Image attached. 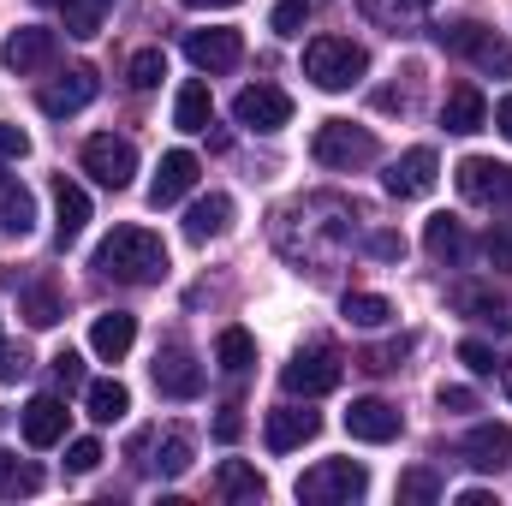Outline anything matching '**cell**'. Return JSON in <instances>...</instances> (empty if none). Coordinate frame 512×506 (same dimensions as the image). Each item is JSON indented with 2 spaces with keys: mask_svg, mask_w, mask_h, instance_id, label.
<instances>
[{
  "mask_svg": "<svg viewBox=\"0 0 512 506\" xmlns=\"http://www.w3.org/2000/svg\"><path fill=\"white\" fill-rule=\"evenodd\" d=\"M90 262H96V274H108V280L149 286V280L167 274V245H161V233H149V227H114V233L96 245Z\"/></svg>",
  "mask_w": 512,
  "mask_h": 506,
  "instance_id": "cell-1",
  "label": "cell"
},
{
  "mask_svg": "<svg viewBox=\"0 0 512 506\" xmlns=\"http://www.w3.org/2000/svg\"><path fill=\"white\" fill-rule=\"evenodd\" d=\"M364 72H370V54H364V42H352V36H316V42L304 48V78H310L316 90H352Z\"/></svg>",
  "mask_w": 512,
  "mask_h": 506,
  "instance_id": "cell-2",
  "label": "cell"
},
{
  "mask_svg": "<svg viewBox=\"0 0 512 506\" xmlns=\"http://www.w3.org/2000/svg\"><path fill=\"white\" fill-rule=\"evenodd\" d=\"M364 489H370V471L358 459H322V465H310L298 477V501L304 506H352L364 501Z\"/></svg>",
  "mask_w": 512,
  "mask_h": 506,
  "instance_id": "cell-3",
  "label": "cell"
},
{
  "mask_svg": "<svg viewBox=\"0 0 512 506\" xmlns=\"http://www.w3.org/2000/svg\"><path fill=\"white\" fill-rule=\"evenodd\" d=\"M310 155L322 167H334V173H352V167L376 161V131L352 126V120H328V126H316V137H310Z\"/></svg>",
  "mask_w": 512,
  "mask_h": 506,
  "instance_id": "cell-4",
  "label": "cell"
},
{
  "mask_svg": "<svg viewBox=\"0 0 512 506\" xmlns=\"http://www.w3.org/2000/svg\"><path fill=\"white\" fill-rule=\"evenodd\" d=\"M435 42H441L447 54H459V60L483 66V72L512 78V42H507V36H495V30H483V24H441V30H435Z\"/></svg>",
  "mask_w": 512,
  "mask_h": 506,
  "instance_id": "cell-5",
  "label": "cell"
},
{
  "mask_svg": "<svg viewBox=\"0 0 512 506\" xmlns=\"http://www.w3.org/2000/svg\"><path fill=\"white\" fill-rule=\"evenodd\" d=\"M84 173L96 185H108V191H126L131 173H137V149H131L126 137H114V131H96L84 143Z\"/></svg>",
  "mask_w": 512,
  "mask_h": 506,
  "instance_id": "cell-6",
  "label": "cell"
},
{
  "mask_svg": "<svg viewBox=\"0 0 512 506\" xmlns=\"http://www.w3.org/2000/svg\"><path fill=\"white\" fill-rule=\"evenodd\" d=\"M459 191H465V203L501 209V203H512V167L495 161V155H465L459 161Z\"/></svg>",
  "mask_w": 512,
  "mask_h": 506,
  "instance_id": "cell-7",
  "label": "cell"
},
{
  "mask_svg": "<svg viewBox=\"0 0 512 506\" xmlns=\"http://www.w3.org/2000/svg\"><path fill=\"white\" fill-rule=\"evenodd\" d=\"M435 179H441V161H435V149H429V143L405 149V155H399V161L382 173L387 197H399V203H411V197H429V191H435Z\"/></svg>",
  "mask_w": 512,
  "mask_h": 506,
  "instance_id": "cell-8",
  "label": "cell"
},
{
  "mask_svg": "<svg viewBox=\"0 0 512 506\" xmlns=\"http://www.w3.org/2000/svg\"><path fill=\"white\" fill-rule=\"evenodd\" d=\"M233 120L245 131H280V126H292V96L280 84H251V90H239Z\"/></svg>",
  "mask_w": 512,
  "mask_h": 506,
  "instance_id": "cell-9",
  "label": "cell"
},
{
  "mask_svg": "<svg viewBox=\"0 0 512 506\" xmlns=\"http://www.w3.org/2000/svg\"><path fill=\"white\" fill-rule=\"evenodd\" d=\"M185 60L197 72H233L245 60V36L239 30H191L185 36Z\"/></svg>",
  "mask_w": 512,
  "mask_h": 506,
  "instance_id": "cell-10",
  "label": "cell"
},
{
  "mask_svg": "<svg viewBox=\"0 0 512 506\" xmlns=\"http://www.w3.org/2000/svg\"><path fill=\"white\" fill-rule=\"evenodd\" d=\"M54 48H60V42H54V30H42V24H24V30H12V36H6V48H0V66L24 78V72H42V66H54Z\"/></svg>",
  "mask_w": 512,
  "mask_h": 506,
  "instance_id": "cell-11",
  "label": "cell"
},
{
  "mask_svg": "<svg viewBox=\"0 0 512 506\" xmlns=\"http://www.w3.org/2000/svg\"><path fill=\"white\" fill-rule=\"evenodd\" d=\"M96 90H102V84H96V72H90V66H72L66 78H54V84L36 96V108H42L48 120H66V114L90 108V102H96Z\"/></svg>",
  "mask_w": 512,
  "mask_h": 506,
  "instance_id": "cell-12",
  "label": "cell"
},
{
  "mask_svg": "<svg viewBox=\"0 0 512 506\" xmlns=\"http://www.w3.org/2000/svg\"><path fill=\"white\" fill-rule=\"evenodd\" d=\"M280 381H286V393H304V399L334 393V387H340V358H334V352H298V358L280 370Z\"/></svg>",
  "mask_w": 512,
  "mask_h": 506,
  "instance_id": "cell-13",
  "label": "cell"
},
{
  "mask_svg": "<svg viewBox=\"0 0 512 506\" xmlns=\"http://www.w3.org/2000/svg\"><path fill=\"white\" fill-rule=\"evenodd\" d=\"M447 298H453V310H459V316H471V322H483V328H495V334H512V304L495 292V286L465 280V286H453Z\"/></svg>",
  "mask_w": 512,
  "mask_h": 506,
  "instance_id": "cell-14",
  "label": "cell"
},
{
  "mask_svg": "<svg viewBox=\"0 0 512 506\" xmlns=\"http://www.w3.org/2000/svg\"><path fill=\"white\" fill-rule=\"evenodd\" d=\"M155 387L167 399H197L203 393V364L185 346H167V352H155Z\"/></svg>",
  "mask_w": 512,
  "mask_h": 506,
  "instance_id": "cell-15",
  "label": "cell"
},
{
  "mask_svg": "<svg viewBox=\"0 0 512 506\" xmlns=\"http://www.w3.org/2000/svg\"><path fill=\"white\" fill-rule=\"evenodd\" d=\"M399 429H405V423H399V411H393L387 399H352V411H346V435H352V441L387 447Z\"/></svg>",
  "mask_w": 512,
  "mask_h": 506,
  "instance_id": "cell-16",
  "label": "cell"
},
{
  "mask_svg": "<svg viewBox=\"0 0 512 506\" xmlns=\"http://www.w3.org/2000/svg\"><path fill=\"white\" fill-rule=\"evenodd\" d=\"M316 429H322V417H316V411L280 405V411H268V423H262V441H268V453H298V447H304Z\"/></svg>",
  "mask_w": 512,
  "mask_h": 506,
  "instance_id": "cell-17",
  "label": "cell"
},
{
  "mask_svg": "<svg viewBox=\"0 0 512 506\" xmlns=\"http://www.w3.org/2000/svg\"><path fill=\"white\" fill-rule=\"evenodd\" d=\"M197 173H203V167H197L191 149H167V155H161V173H155V185H149V203H155V209L179 203V197L197 185Z\"/></svg>",
  "mask_w": 512,
  "mask_h": 506,
  "instance_id": "cell-18",
  "label": "cell"
},
{
  "mask_svg": "<svg viewBox=\"0 0 512 506\" xmlns=\"http://www.w3.org/2000/svg\"><path fill=\"white\" fill-rule=\"evenodd\" d=\"M459 453H465V465H471V471H501V465L512 459V429H507V423H477V429L465 435V447H459Z\"/></svg>",
  "mask_w": 512,
  "mask_h": 506,
  "instance_id": "cell-19",
  "label": "cell"
},
{
  "mask_svg": "<svg viewBox=\"0 0 512 506\" xmlns=\"http://www.w3.org/2000/svg\"><path fill=\"white\" fill-rule=\"evenodd\" d=\"M90 227V197H84V185H72L66 173L54 179V239H60V251L78 239Z\"/></svg>",
  "mask_w": 512,
  "mask_h": 506,
  "instance_id": "cell-20",
  "label": "cell"
},
{
  "mask_svg": "<svg viewBox=\"0 0 512 506\" xmlns=\"http://www.w3.org/2000/svg\"><path fill=\"white\" fill-rule=\"evenodd\" d=\"M441 126L459 131V137H471V131L489 126V102H483V90H477V84H453L447 102H441Z\"/></svg>",
  "mask_w": 512,
  "mask_h": 506,
  "instance_id": "cell-21",
  "label": "cell"
},
{
  "mask_svg": "<svg viewBox=\"0 0 512 506\" xmlns=\"http://www.w3.org/2000/svg\"><path fill=\"white\" fill-rule=\"evenodd\" d=\"M131 346H137V316H126V310L96 316V328H90V352H96L102 364H120Z\"/></svg>",
  "mask_w": 512,
  "mask_h": 506,
  "instance_id": "cell-22",
  "label": "cell"
},
{
  "mask_svg": "<svg viewBox=\"0 0 512 506\" xmlns=\"http://www.w3.org/2000/svg\"><path fill=\"white\" fill-rule=\"evenodd\" d=\"M66 435V405L54 399V393H36L30 405H24V441L30 447H54Z\"/></svg>",
  "mask_w": 512,
  "mask_h": 506,
  "instance_id": "cell-23",
  "label": "cell"
},
{
  "mask_svg": "<svg viewBox=\"0 0 512 506\" xmlns=\"http://www.w3.org/2000/svg\"><path fill=\"white\" fill-rule=\"evenodd\" d=\"M233 227V197H203V203H191V215H185V239L191 245H209V239H221Z\"/></svg>",
  "mask_w": 512,
  "mask_h": 506,
  "instance_id": "cell-24",
  "label": "cell"
},
{
  "mask_svg": "<svg viewBox=\"0 0 512 506\" xmlns=\"http://www.w3.org/2000/svg\"><path fill=\"white\" fill-rule=\"evenodd\" d=\"M30 227H36V197H30V185L0 179V233H6V239H24Z\"/></svg>",
  "mask_w": 512,
  "mask_h": 506,
  "instance_id": "cell-25",
  "label": "cell"
},
{
  "mask_svg": "<svg viewBox=\"0 0 512 506\" xmlns=\"http://www.w3.org/2000/svg\"><path fill=\"white\" fill-rule=\"evenodd\" d=\"M423 245L435 262H447V268H459L465 256H471V233H465V221H453V215H435L429 221V233H423Z\"/></svg>",
  "mask_w": 512,
  "mask_h": 506,
  "instance_id": "cell-26",
  "label": "cell"
},
{
  "mask_svg": "<svg viewBox=\"0 0 512 506\" xmlns=\"http://www.w3.org/2000/svg\"><path fill=\"white\" fill-rule=\"evenodd\" d=\"M215 495H221V501H233V506H245V501H262V495H268V483H262V471H256V465L227 459V465L215 471Z\"/></svg>",
  "mask_w": 512,
  "mask_h": 506,
  "instance_id": "cell-27",
  "label": "cell"
},
{
  "mask_svg": "<svg viewBox=\"0 0 512 506\" xmlns=\"http://www.w3.org/2000/svg\"><path fill=\"white\" fill-rule=\"evenodd\" d=\"M209 114H215L209 84H203V78L179 84V96H173V126H179V131H209Z\"/></svg>",
  "mask_w": 512,
  "mask_h": 506,
  "instance_id": "cell-28",
  "label": "cell"
},
{
  "mask_svg": "<svg viewBox=\"0 0 512 506\" xmlns=\"http://www.w3.org/2000/svg\"><path fill=\"white\" fill-rule=\"evenodd\" d=\"M84 405H90L96 423H120L131 411V393H126V381L102 376V381H84Z\"/></svg>",
  "mask_w": 512,
  "mask_h": 506,
  "instance_id": "cell-29",
  "label": "cell"
},
{
  "mask_svg": "<svg viewBox=\"0 0 512 506\" xmlns=\"http://www.w3.org/2000/svg\"><path fill=\"white\" fill-rule=\"evenodd\" d=\"M54 6H60V18H66V36L90 42V36L102 30V18H108L114 0H54Z\"/></svg>",
  "mask_w": 512,
  "mask_h": 506,
  "instance_id": "cell-30",
  "label": "cell"
},
{
  "mask_svg": "<svg viewBox=\"0 0 512 506\" xmlns=\"http://www.w3.org/2000/svg\"><path fill=\"white\" fill-rule=\"evenodd\" d=\"M215 364L227 370V376H245L256 364V340L245 328H221V340H215Z\"/></svg>",
  "mask_w": 512,
  "mask_h": 506,
  "instance_id": "cell-31",
  "label": "cell"
},
{
  "mask_svg": "<svg viewBox=\"0 0 512 506\" xmlns=\"http://www.w3.org/2000/svg\"><path fill=\"white\" fill-rule=\"evenodd\" d=\"M340 310H346L352 328H387V322H393V304H387L382 292H346Z\"/></svg>",
  "mask_w": 512,
  "mask_h": 506,
  "instance_id": "cell-32",
  "label": "cell"
},
{
  "mask_svg": "<svg viewBox=\"0 0 512 506\" xmlns=\"http://www.w3.org/2000/svg\"><path fill=\"white\" fill-rule=\"evenodd\" d=\"M36 489H42V471H36L30 459H12V453H0V501L36 495Z\"/></svg>",
  "mask_w": 512,
  "mask_h": 506,
  "instance_id": "cell-33",
  "label": "cell"
},
{
  "mask_svg": "<svg viewBox=\"0 0 512 506\" xmlns=\"http://www.w3.org/2000/svg\"><path fill=\"white\" fill-rule=\"evenodd\" d=\"M126 78H131V90H155V84L167 78V54H161V48H137L131 66H126Z\"/></svg>",
  "mask_w": 512,
  "mask_h": 506,
  "instance_id": "cell-34",
  "label": "cell"
},
{
  "mask_svg": "<svg viewBox=\"0 0 512 506\" xmlns=\"http://www.w3.org/2000/svg\"><path fill=\"white\" fill-rule=\"evenodd\" d=\"M399 501H411V506H429V501H441V477H435L429 465H411V471L399 477Z\"/></svg>",
  "mask_w": 512,
  "mask_h": 506,
  "instance_id": "cell-35",
  "label": "cell"
},
{
  "mask_svg": "<svg viewBox=\"0 0 512 506\" xmlns=\"http://www.w3.org/2000/svg\"><path fill=\"white\" fill-rule=\"evenodd\" d=\"M24 322H30V328H54V322H60V298H54L48 286H30V292H24Z\"/></svg>",
  "mask_w": 512,
  "mask_h": 506,
  "instance_id": "cell-36",
  "label": "cell"
},
{
  "mask_svg": "<svg viewBox=\"0 0 512 506\" xmlns=\"http://www.w3.org/2000/svg\"><path fill=\"white\" fill-rule=\"evenodd\" d=\"M191 465V435L185 429H167V441H161V459H155V471L161 477H179Z\"/></svg>",
  "mask_w": 512,
  "mask_h": 506,
  "instance_id": "cell-37",
  "label": "cell"
},
{
  "mask_svg": "<svg viewBox=\"0 0 512 506\" xmlns=\"http://www.w3.org/2000/svg\"><path fill=\"white\" fill-rule=\"evenodd\" d=\"M304 24H310V0H274V18H268L274 36H304Z\"/></svg>",
  "mask_w": 512,
  "mask_h": 506,
  "instance_id": "cell-38",
  "label": "cell"
},
{
  "mask_svg": "<svg viewBox=\"0 0 512 506\" xmlns=\"http://www.w3.org/2000/svg\"><path fill=\"white\" fill-rule=\"evenodd\" d=\"M102 459H108V453H102V441H90V435L66 447V471H78V477H90V471H96Z\"/></svg>",
  "mask_w": 512,
  "mask_h": 506,
  "instance_id": "cell-39",
  "label": "cell"
},
{
  "mask_svg": "<svg viewBox=\"0 0 512 506\" xmlns=\"http://www.w3.org/2000/svg\"><path fill=\"white\" fill-rule=\"evenodd\" d=\"M459 364H465L471 376H495V364H501V358H495V346H483V340H465V346H459Z\"/></svg>",
  "mask_w": 512,
  "mask_h": 506,
  "instance_id": "cell-40",
  "label": "cell"
},
{
  "mask_svg": "<svg viewBox=\"0 0 512 506\" xmlns=\"http://www.w3.org/2000/svg\"><path fill=\"white\" fill-rule=\"evenodd\" d=\"M405 352H411V340H393V346H376V352H364L358 364H364V370H376V376H387V370H399V358H405Z\"/></svg>",
  "mask_w": 512,
  "mask_h": 506,
  "instance_id": "cell-41",
  "label": "cell"
},
{
  "mask_svg": "<svg viewBox=\"0 0 512 506\" xmlns=\"http://www.w3.org/2000/svg\"><path fill=\"white\" fill-rule=\"evenodd\" d=\"M24 155H30V137H24L18 126H6V120H0V161H24Z\"/></svg>",
  "mask_w": 512,
  "mask_h": 506,
  "instance_id": "cell-42",
  "label": "cell"
},
{
  "mask_svg": "<svg viewBox=\"0 0 512 506\" xmlns=\"http://www.w3.org/2000/svg\"><path fill=\"white\" fill-rule=\"evenodd\" d=\"M54 376H60L66 393H72V387H84V358H78V352H60V358H54Z\"/></svg>",
  "mask_w": 512,
  "mask_h": 506,
  "instance_id": "cell-43",
  "label": "cell"
},
{
  "mask_svg": "<svg viewBox=\"0 0 512 506\" xmlns=\"http://www.w3.org/2000/svg\"><path fill=\"white\" fill-rule=\"evenodd\" d=\"M370 251L382 256V262H399V256H405V239H399V233H370Z\"/></svg>",
  "mask_w": 512,
  "mask_h": 506,
  "instance_id": "cell-44",
  "label": "cell"
},
{
  "mask_svg": "<svg viewBox=\"0 0 512 506\" xmlns=\"http://www.w3.org/2000/svg\"><path fill=\"white\" fill-rule=\"evenodd\" d=\"M441 411H477V393L471 387H441Z\"/></svg>",
  "mask_w": 512,
  "mask_h": 506,
  "instance_id": "cell-45",
  "label": "cell"
},
{
  "mask_svg": "<svg viewBox=\"0 0 512 506\" xmlns=\"http://www.w3.org/2000/svg\"><path fill=\"white\" fill-rule=\"evenodd\" d=\"M483 251H489V262L512 268V233H489V239H483Z\"/></svg>",
  "mask_w": 512,
  "mask_h": 506,
  "instance_id": "cell-46",
  "label": "cell"
},
{
  "mask_svg": "<svg viewBox=\"0 0 512 506\" xmlns=\"http://www.w3.org/2000/svg\"><path fill=\"white\" fill-rule=\"evenodd\" d=\"M239 435H245V417L239 411H221L215 417V441H239Z\"/></svg>",
  "mask_w": 512,
  "mask_h": 506,
  "instance_id": "cell-47",
  "label": "cell"
},
{
  "mask_svg": "<svg viewBox=\"0 0 512 506\" xmlns=\"http://www.w3.org/2000/svg\"><path fill=\"white\" fill-rule=\"evenodd\" d=\"M24 370H30V364H24V352H0V381H18Z\"/></svg>",
  "mask_w": 512,
  "mask_h": 506,
  "instance_id": "cell-48",
  "label": "cell"
},
{
  "mask_svg": "<svg viewBox=\"0 0 512 506\" xmlns=\"http://www.w3.org/2000/svg\"><path fill=\"white\" fill-rule=\"evenodd\" d=\"M495 131L512 143V96H501V102H495Z\"/></svg>",
  "mask_w": 512,
  "mask_h": 506,
  "instance_id": "cell-49",
  "label": "cell"
},
{
  "mask_svg": "<svg viewBox=\"0 0 512 506\" xmlns=\"http://www.w3.org/2000/svg\"><path fill=\"white\" fill-rule=\"evenodd\" d=\"M179 6H239V0H179Z\"/></svg>",
  "mask_w": 512,
  "mask_h": 506,
  "instance_id": "cell-50",
  "label": "cell"
},
{
  "mask_svg": "<svg viewBox=\"0 0 512 506\" xmlns=\"http://www.w3.org/2000/svg\"><path fill=\"white\" fill-rule=\"evenodd\" d=\"M507 393H512V364H507Z\"/></svg>",
  "mask_w": 512,
  "mask_h": 506,
  "instance_id": "cell-51",
  "label": "cell"
}]
</instances>
